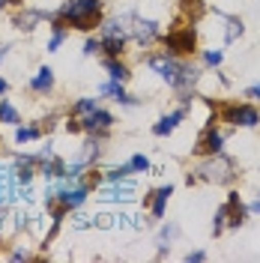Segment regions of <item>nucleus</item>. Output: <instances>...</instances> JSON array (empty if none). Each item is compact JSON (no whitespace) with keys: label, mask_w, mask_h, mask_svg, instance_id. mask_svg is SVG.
I'll list each match as a JSON object with an SVG mask.
<instances>
[{"label":"nucleus","mask_w":260,"mask_h":263,"mask_svg":"<svg viewBox=\"0 0 260 263\" xmlns=\"http://www.w3.org/2000/svg\"><path fill=\"white\" fill-rule=\"evenodd\" d=\"M185 260H189V263H192V260H207V254H203V251H189V254H185Z\"/></svg>","instance_id":"c85d7f7f"},{"label":"nucleus","mask_w":260,"mask_h":263,"mask_svg":"<svg viewBox=\"0 0 260 263\" xmlns=\"http://www.w3.org/2000/svg\"><path fill=\"white\" fill-rule=\"evenodd\" d=\"M102 93H111V96L120 102V105H135V102H138V99H132L129 93L120 87V84H105V87H102Z\"/></svg>","instance_id":"4468645a"},{"label":"nucleus","mask_w":260,"mask_h":263,"mask_svg":"<svg viewBox=\"0 0 260 263\" xmlns=\"http://www.w3.org/2000/svg\"><path fill=\"white\" fill-rule=\"evenodd\" d=\"M102 48L108 51L111 57H117L120 51L126 48V39H120V36H102Z\"/></svg>","instance_id":"2eb2a0df"},{"label":"nucleus","mask_w":260,"mask_h":263,"mask_svg":"<svg viewBox=\"0 0 260 263\" xmlns=\"http://www.w3.org/2000/svg\"><path fill=\"white\" fill-rule=\"evenodd\" d=\"M132 185H126V189H108L105 195H102V200H132Z\"/></svg>","instance_id":"a211bd4d"},{"label":"nucleus","mask_w":260,"mask_h":263,"mask_svg":"<svg viewBox=\"0 0 260 263\" xmlns=\"http://www.w3.org/2000/svg\"><path fill=\"white\" fill-rule=\"evenodd\" d=\"M18 120H21V117H18V111L12 108V102L3 99V102H0V123H12V126H15Z\"/></svg>","instance_id":"f3484780"},{"label":"nucleus","mask_w":260,"mask_h":263,"mask_svg":"<svg viewBox=\"0 0 260 263\" xmlns=\"http://www.w3.org/2000/svg\"><path fill=\"white\" fill-rule=\"evenodd\" d=\"M12 195H15V177H12V171L6 164H0V203L9 200Z\"/></svg>","instance_id":"9b49d317"},{"label":"nucleus","mask_w":260,"mask_h":263,"mask_svg":"<svg viewBox=\"0 0 260 263\" xmlns=\"http://www.w3.org/2000/svg\"><path fill=\"white\" fill-rule=\"evenodd\" d=\"M96 51H102V42H93V39H90V42L84 45V54H96Z\"/></svg>","instance_id":"cd10ccee"},{"label":"nucleus","mask_w":260,"mask_h":263,"mask_svg":"<svg viewBox=\"0 0 260 263\" xmlns=\"http://www.w3.org/2000/svg\"><path fill=\"white\" fill-rule=\"evenodd\" d=\"M63 39H66V33H63V30H57V33H54V39L48 42V51H57L60 45H63Z\"/></svg>","instance_id":"bb28decb"},{"label":"nucleus","mask_w":260,"mask_h":263,"mask_svg":"<svg viewBox=\"0 0 260 263\" xmlns=\"http://www.w3.org/2000/svg\"><path fill=\"white\" fill-rule=\"evenodd\" d=\"M54 197H57V203L63 210H75V206H81L87 200V189H69V192H60V195H51L48 200H54Z\"/></svg>","instance_id":"0eeeda50"},{"label":"nucleus","mask_w":260,"mask_h":263,"mask_svg":"<svg viewBox=\"0 0 260 263\" xmlns=\"http://www.w3.org/2000/svg\"><path fill=\"white\" fill-rule=\"evenodd\" d=\"M99 9H102V0H72L60 9V18L78 30H90L99 21Z\"/></svg>","instance_id":"f257e3e1"},{"label":"nucleus","mask_w":260,"mask_h":263,"mask_svg":"<svg viewBox=\"0 0 260 263\" xmlns=\"http://www.w3.org/2000/svg\"><path fill=\"white\" fill-rule=\"evenodd\" d=\"M245 96H248V99H260V84H257V87H248V90H245Z\"/></svg>","instance_id":"c756f323"},{"label":"nucleus","mask_w":260,"mask_h":263,"mask_svg":"<svg viewBox=\"0 0 260 263\" xmlns=\"http://www.w3.org/2000/svg\"><path fill=\"white\" fill-rule=\"evenodd\" d=\"M225 120L236 123V126H245V129H254L260 123V111L251 108V105H228L225 108Z\"/></svg>","instance_id":"7ed1b4c3"},{"label":"nucleus","mask_w":260,"mask_h":263,"mask_svg":"<svg viewBox=\"0 0 260 263\" xmlns=\"http://www.w3.org/2000/svg\"><path fill=\"white\" fill-rule=\"evenodd\" d=\"M42 18V12H24V15H18L15 18V24L21 27V30H33V24Z\"/></svg>","instance_id":"aec40b11"},{"label":"nucleus","mask_w":260,"mask_h":263,"mask_svg":"<svg viewBox=\"0 0 260 263\" xmlns=\"http://www.w3.org/2000/svg\"><path fill=\"white\" fill-rule=\"evenodd\" d=\"M129 33L138 39V42H141V45H150V42L159 36V24H156V21H144V18H135V15H132Z\"/></svg>","instance_id":"39448f33"},{"label":"nucleus","mask_w":260,"mask_h":263,"mask_svg":"<svg viewBox=\"0 0 260 263\" xmlns=\"http://www.w3.org/2000/svg\"><path fill=\"white\" fill-rule=\"evenodd\" d=\"M30 87L36 90V93H45V90H51V87H54V72H51L48 66H42V69H39V75L30 81Z\"/></svg>","instance_id":"f8f14e48"},{"label":"nucleus","mask_w":260,"mask_h":263,"mask_svg":"<svg viewBox=\"0 0 260 263\" xmlns=\"http://www.w3.org/2000/svg\"><path fill=\"white\" fill-rule=\"evenodd\" d=\"M153 215L156 218H162L164 215V203H168V197L174 195V185H164V189H159V192H153Z\"/></svg>","instance_id":"ddd939ff"},{"label":"nucleus","mask_w":260,"mask_h":263,"mask_svg":"<svg viewBox=\"0 0 260 263\" xmlns=\"http://www.w3.org/2000/svg\"><path fill=\"white\" fill-rule=\"evenodd\" d=\"M9 3H12V0H0V6H9Z\"/></svg>","instance_id":"473e14b6"},{"label":"nucleus","mask_w":260,"mask_h":263,"mask_svg":"<svg viewBox=\"0 0 260 263\" xmlns=\"http://www.w3.org/2000/svg\"><path fill=\"white\" fill-rule=\"evenodd\" d=\"M164 45H168V51H174V54H189V51H195V30L185 27V30L168 33L164 36Z\"/></svg>","instance_id":"20e7f679"},{"label":"nucleus","mask_w":260,"mask_h":263,"mask_svg":"<svg viewBox=\"0 0 260 263\" xmlns=\"http://www.w3.org/2000/svg\"><path fill=\"white\" fill-rule=\"evenodd\" d=\"M129 174H132V164H120V167H114V171L108 174V180H111V182H117L120 177H129Z\"/></svg>","instance_id":"b1692460"},{"label":"nucleus","mask_w":260,"mask_h":263,"mask_svg":"<svg viewBox=\"0 0 260 263\" xmlns=\"http://www.w3.org/2000/svg\"><path fill=\"white\" fill-rule=\"evenodd\" d=\"M236 36H243V21H239V18H228V36H225V39L233 42Z\"/></svg>","instance_id":"4be33fe9"},{"label":"nucleus","mask_w":260,"mask_h":263,"mask_svg":"<svg viewBox=\"0 0 260 263\" xmlns=\"http://www.w3.org/2000/svg\"><path fill=\"white\" fill-rule=\"evenodd\" d=\"M96 111V99H81L78 105H75V117H87Z\"/></svg>","instance_id":"412c9836"},{"label":"nucleus","mask_w":260,"mask_h":263,"mask_svg":"<svg viewBox=\"0 0 260 263\" xmlns=\"http://www.w3.org/2000/svg\"><path fill=\"white\" fill-rule=\"evenodd\" d=\"M3 93H6V81H3V78H0V96H3Z\"/></svg>","instance_id":"7c9ffc66"},{"label":"nucleus","mask_w":260,"mask_h":263,"mask_svg":"<svg viewBox=\"0 0 260 263\" xmlns=\"http://www.w3.org/2000/svg\"><path fill=\"white\" fill-rule=\"evenodd\" d=\"M84 123V129H90V132H96V129H108V126H111V123H114V117L108 114V111H93V114H87L81 120Z\"/></svg>","instance_id":"9d476101"},{"label":"nucleus","mask_w":260,"mask_h":263,"mask_svg":"<svg viewBox=\"0 0 260 263\" xmlns=\"http://www.w3.org/2000/svg\"><path fill=\"white\" fill-rule=\"evenodd\" d=\"M228 215H233V218H228L230 228H239V224L245 221V206H243V200H239L236 192H230L228 195Z\"/></svg>","instance_id":"6e6552de"},{"label":"nucleus","mask_w":260,"mask_h":263,"mask_svg":"<svg viewBox=\"0 0 260 263\" xmlns=\"http://www.w3.org/2000/svg\"><path fill=\"white\" fill-rule=\"evenodd\" d=\"M221 144H225V135L221 132H215V126L200 135V141H197V153H207V156H215V153H221Z\"/></svg>","instance_id":"423d86ee"},{"label":"nucleus","mask_w":260,"mask_h":263,"mask_svg":"<svg viewBox=\"0 0 260 263\" xmlns=\"http://www.w3.org/2000/svg\"><path fill=\"white\" fill-rule=\"evenodd\" d=\"M105 69L111 72V78H114L117 84H123L126 78H129V69H126L123 63H117V60H108V63H105Z\"/></svg>","instance_id":"dca6fc26"},{"label":"nucleus","mask_w":260,"mask_h":263,"mask_svg":"<svg viewBox=\"0 0 260 263\" xmlns=\"http://www.w3.org/2000/svg\"><path fill=\"white\" fill-rule=\"evenodd\" d=\"M129 164H132V171H150V159L146 156H135Z\"/></svg>","instance_id":"393cba45"},{"label":"nucleus","mask_w":260,"mask_h":263,"mask_svg":"<svg viewBox=\"0 0 260 263\" xmlns=\"http://www.w3.org/2000/svg\"><path fill=\"white\" fill-rule=\"evenodd\" d=\"M251 210H254V213H260V200H254V203H251Z\"/></svg>","instance_id":"2f4dec72"},{"label":"nucleus","mask_w":260,"mask_h":263,"mask_svg":"<svg viewBox=\"0 0 260 263\" xmlns=\"http://www.w3.org/2000/svg\"><path fill=\"white\" fill-rule=\"evenodd\" d=\"M236 177V171H233V162L230 159H225L221 153H215L210 162H203L200 167H197V180H207V182H230Z\"/></svg>","instance_id":"f03ea898"},{"label":"nucleus","mask_w":260,"mask_h":263,"mask_svg":"<svg viewBox=\"0 0 260 263\" xmlns=\"http://www.w3.org/2000/svg\"><path fill=\"white\" fill-rule=\"evenodd\" d=\"M203 60H207V66H218L221 60H225V54H221V51H207Z\"/></svg>","instance_id":"a878e982"},{"label":"nucleus","mask_w":260,"mask_h":263,"mask_svg":"<svg viewBox=\"0 0 260 263\" xmlns=\"http://www.w3.org/2000/svg\"><path fill=\"white\" fill-rule=\"evenodd\" d=\"M179 120H185V108H179V111H174V114H168V117H162L156 126H153V132L159 135V138H164V135H171V132L177 129V123Z\"/></svg>","instance_id":"1a4fd4ad"},{"label":"nucleus","mask_w":260,"mask_h":263,"mask_svg":"<svg viewBox=\"0 0 260 263\" xmlns=\"http://www.w3.org/2000/svg\"><path fill=\"white\" fill-rule=\"evenodd\" d=\"M33 138H39V132L30 129V126H27V129H18V132H15V141H18V144H24V141H33Z\"/></svg>","instance_id":"5701e85b"},{"label":"nucleus","mask_w":260,"mask_h":263,"mask_svg":"<svg viewBox=\"0 0 260 263\" xmlns=\"http://www.w3.org/2000/svg\"><path fill=\"white\" fill-rule=\"evenodd\" d=\"M225 224H228V203L215 210V218H212V233H221Z\"/></svg>","instance_id":"6ab92c4d"}]
</instances>
